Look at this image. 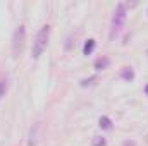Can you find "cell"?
Here are the masks:
<instances>
[{"mask_svg":"<svg viewBox=\"0 0 148 146\" xmlns=\"http://www.w3.org/2000/svg\"><path fill=\"white\" fill-rule=\"evenodd\" d=\"M48 36H50V26H43L40 31H38L36 38H35V41H33V48H31V57L33 59H38L41 53H43V50L47 48V43H48Z\"/></svg>","mask_w":148,"mask_h":146,"instance_id":"6da1fadb","label":"cell"},{"mask_svg":"<svg viewBox=\"0 0 148 146\" xmlns=\"http://www.w3.org/2000/svg\"><path fill=\"white\" fill-rule=\"evenodd\" d=\"M124 21H126V5L124 3H119L114 10V16H112V23H110V40L117 36L124 26Z\"/></svg>","mask_w":148,"mask_h":146,"instance_id":"7a4b0ae2","label":"cell"},{"mask_svg":"<svg viewBox=\"0 0 148 146\" xmlns=\"http://www.w3.org/2000/svg\"><path fill=\"white\" fill-rule=\"evenodd\" d=\"M24 43H26V28L24 26H19L16 31H14V38H12V55L14 57H19L23 48H24Z\"/></svg>","mask_w":148,"mask_h":146,"instance_id":"3957f363","label":"cell"},{"mask_svg":"<svg viewBox=\"0 0 148 146\" xmlns=\"http://www.w3.org/2000/svg\"><path fill=\"white\" fill-rule=\"evenodd\" d=\"M109 64H110V60H109L107 57H102V59H97L93 65H95V69H97V71H103V69H107V67H109Z\"/></svg>","mask_w":148,"mask_h":146,"instance_id":"277c9868","label":"cell"},{"mask_svg":"<svg viewBox=\"0 0 148 146\" xmlns=\"http://www.w3.org/2000/svg\"><path fill=\"white\" fill-rule=\"evenodd\" d=\"M121 77L126 79V81H133V79H134V72H133V69H131V67H124V69L121 71Z\"/></svg>","mask_w":148,"mask_h":146,"instance_id":"5b68a950","label":"cell"},{"mask_svg":"<svg viewBox=\"0 0 148 146\" xmlns=\"http://www.w3.org/2000/svg\"><path fill=\"white\" fill-rule=\"evenodd\" d=\"M93 50H95V40H88V41L84 43V46H83V53H84V55H90Z\"/></svg>","mask_w":148,"mask_h":146,"instance_id":"8992f818","label":"cell"},{"mask_svg":"<svg viewBox=\"0 0 148 146\" xmlns=\"http://www.w3.org/2000/svg\"><path fill=\"white\" fill-rule=\"evenodd\" d=\"M98 126L102 127V129H112V120L109 117H100V120H98Z\"/></svg>","mask_w":148,"mask_h":146,"instance_id":"52a82bcc","label":"cell"},{"mask_svg":"<svg viewBox=\"0 0 148 146\" xmlns=\"http://www.w3.org/2000/svg\"><path fill=\"white\" fill-rule=\"evenodd\" d=\"M7 88H9V81H7V77H2V79H0V98L5 96Z\"/></svg>","mask_w":148,"mask_h":146,"instance_id":"ba28073f","label":"cell"},{"mask_svg":"<svg viewBox=\"0 0 148 146\" xmlns=\"http://www.w3.org/2000/svg\"><path fill=\"white\" fill-rule=\"evenodd\" d=\"M91 146H107V141H105V138H102V136H97V138H93Z\"/></svg>","mask_w":148,"mask_h":146,"instance_id":"9c48e42d","label":"cell"},{"mask_svg":"<svg viewBox=\"0 0 148 146\" xmlns=\"http://www.w3.org/2000/svg\"><path fill=\"white\" fill-rule=\"evenodd\" d=\"M93 81H97V77H90V79H83V81H81V86H88V84H93Z\"/></svg>","mask_w":148,"mask_h":146,"instance_id":"30bf717a","label":"cell"},{"mask_svg":"<svg viewBox=\"0 0 148 146\" xmlns=\"http://www.w3.org/2000/svg\"><path fill=\"white\" fill-rule=\"evenodd\" d=\"M122 146H134V143H133V141H124Z\"/></svg>","mask_w":148,"mask_h":146,"instance_id":"8fae6325","label":"cell"},{"mask_svg":"<svg viewBox=\"0 0 148 146\" xmlns=\"http://www.w3.org/2000/svg\"><path fill=\"white\" fill-rule=\"evenodd\" d=\"M145 93H147V95H148V84H147V86H145Z\"/></svg>","mask_w":148,"mask_h":146,"instance_id":"7c38bea8","label":"cell"}]
</instances>
